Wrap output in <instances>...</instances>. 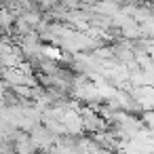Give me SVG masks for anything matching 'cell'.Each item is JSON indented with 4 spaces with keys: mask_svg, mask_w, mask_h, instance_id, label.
Masks as SVG:
<instances>
[{
    "mask_svg": "<svg viewBox=\"0 0 154 154\" xmlns=\"http://www.w3.org/2000/svg\"><path fill=\"white\" fill-rule=\"evenodd\" d=\"M30 141L32 146L36 148V152H49L55 143H57V137L45 127V125H36L32 131H30Z\"/></svg>",
    "mask_w": 154,
    "mask_h": 154,
    "instance_id": "cell-1",
    "label": "cell"
},
{
    "mask_svg": "<svg viewBox=\"0 0 154 154\" xmlns=\"http://www.w3.org/2000/svg\"><path fill=\"white\" fill-rule=\"evenodd\" d=\"M5 108H7V106H5V101H0V114L5 112Z\"/></svg>",
    "mask_w": 154,
    "mask_h": 154,
    "instance_id": "cell-2",
    "label": "cell"
}]
</instances>
